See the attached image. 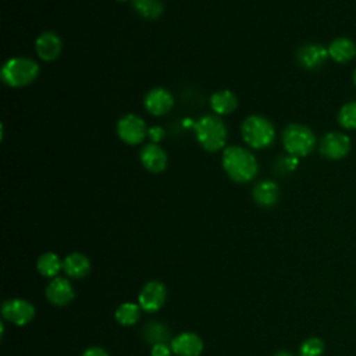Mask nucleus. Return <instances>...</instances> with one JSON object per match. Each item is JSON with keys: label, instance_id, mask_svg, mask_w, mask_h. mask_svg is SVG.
<instances>
[{"label": "nucleus", "instance_id": "f257e3e1", "mask_svg": "<svg viewBox=\"0 0 356 356\" xmlns=\"http://www.w3.org/2000/svg\"><path fill=\"white\" fill-rule=\"evenodd\" d=\"M221 164L227 175L238 184L252 181L259 171L254 154L242 146H228L224 149Z\"/></svg>", "mask_w": 356, "mask_h": 356}, {"label": "nucleus", "instance_id": "f03ea898", "mask_svg": "<svg viewBox=\"0 0 356 356\" xmlns=\"http://www.w3.org/2000/svg\"><path fill=\"white\" fill-rule=\"evenodd\" d=\"M192 129L199 145L207 152H218L227 143L228 129L220 115H203L193 122Z\"/></svg>", "mask_w": 356, "mask_h": 356}, {"label": "nucleus", "instance_id": "7ed1b4c3", "mask_svg": "<svg viewBox=\"0 0 356 356\" xmlns=\"http://www.w3.org/2000/svg\"><path fill=\"white\" fill-rule=\"evenodd\" d=\"M39 64L29 57L17 56L8 58L1 67V81L11 88H22L32 83L39 75Z\"/></svg>", "mask_w": 356, "mask_h": 356}, {"label": "nucleus", "instance_id": "20e7f679", "mask_svg": "<svg viewBox=\"0 0 356 356\" xmlns=\"http://www.w3.org/2000/svg\"><path fill=\"white\" fill-rule=\"evenodd\" d=\"M241 134L245 143L252 149H266L275 139V128L270 120L263 115H249L241 125Z\"/></svg>", "mask_w": 356, "mask_h": 356}, {"label": "nucleus", "instance_id": "39448f33", "mask_svg": "<svg viewBox=\"0 0 356 356\" xmlns=\"http://www.w3.org/2000/svg\"><path fill=\"white\" fill-rule=\"evenodd\" d=\"M284 149L296 157H303L312 153L316 146V136L313 131L303 124H289L282 131Z\"/></svg>", "mask_w": 356, "mask_h": 356}, {"label": "nucleus", "instance_id": "423d86ee", "mask_svg": "<svg viewBox=\"0 0 356 356\" xmlns=\"http://www.w3.org/2000/svg\"><path fill=\"white\" fill-rule=\"evenodd\" d=\"M117 135L127 145H139L147 136L146 122L136 114H125L117 122Z\"/></svg>", "mask_w": 356, "mask_h": 356}, {"label": "nucleus", "instance_id": "0eeeda50", "mask_svg": "<svg viewBox=\"0 0 356 356\" xmlns=\"http://www.w3.org/2000/svg\"><path fill=\"white\" fill-rule=\"evenodd\" d=\"M350 146L352 143L346 134L332 131L321 138L318 150L324 157L330 160H339L349 153Z\"/></svg>", "mask_w": 356, "mask_h": 356}, {"label": "nucleus", "instance_id": "6e6552de", "mask_svg": "<svg viewBox=\"0 0 356 356\" xmlns=\"http://www.w3.org/2000/svg\"><path fill=\"white\" fill-rule=\"evenodd\" d=\"M1 316L15 325H25L33 318L35 307L25 299H7L1 305Z\"/></svg>", "mask_w": 356, "mask_h": 356}, {"label": "nucleus", "instance_id": "1a4fd4ad", "mask_svg": "<svg viewBox=\"0 0 356 356\" xmlns=\"http://www.w3.org/2000/svg\"><path fill=\"white\" fill-rule=\"evenodd\" d=\"M167 291L164 284L159 281H150L145 284L139 292V306L142 310L153 313L157 312L165 302Z\"/></svg>", "mask_w": 356, "mask_h": 356}, {"label": "nucleus", "instance_id": "9d476101", "mask_svg": "<svg viewBox=\"0 0 356 356\" xmlns=\"http://www.w3.org/2000/svg\"><path fill=\"white\" fill-rule=\"evenodd\" d=\"M328 57V47L320 43H306L300 46L296 51L298 64L306 70L320 68Z\"/></svg>", "mask_w": 356, "mask_h": 356}, {"label": "nucleus", "instance_id": "9b49d317", "mask_svg": "<svg viewBox=\"0 0 356 356\" xmlns=\"http://www.w3.org/2000/svg\"><path fill=\"white\" fill-rule=\"evenodd\" d=\"M139 160L145 170L152 174H160L167 168L168 156L159 143H146L139 152Z\"/></svg>", "mask_w": 356, "mask_h": 356}, {"label": "nucleus", "instance_id": "f8f14e48", "mask_svg": "<svg viewBox=\"0 0 356 356\" xmlns=\"http://www.w3.org/2000/svg\"><path fill=\"white\" fill-rule=\"evenodd\" d=\"M143 104L149 114L160 117L172 108L174 97L171 92L164 88H153L145 95Z\"/></svg>", "mask_w": 356, "mask_h": 356}, {"label": "nucleus", "instance_id": "ddd939ff", "mask_svg": "<svg viewBox=\"0 0 356 356\" xmlns=\"http://www.w3.org/2000/svg\"><path fill=\"white\" fill-rule=\"evenodd\" d=\"M35 50L40 60L50 63L58 58L63 50L61 38L53 31L42 32L35 40Z\"/></svg>", "mask_w": 356, "mask_h": 356}, {"label": "nucleus", "instance_id": "4468645a", "mask_svg": "<svg viewBox=\"0 0 356 356\" xmlns=\"http://www.w3.org/2000/svg\"><path fill=\"white\" fill-rule=\"evenodd\" d=\"M74 288L67 278H53L46 286V298L54 306H65L74 299Z\"/></svg>", "mask_w": 356, "mask_h": 356}, {"label": "nucleus", "instance_id": "2eb2a0df", "mask_svg": "<svg viewBox=\"0 0 356 356\" xmlns=\"http://www.w3.org/2000/svg\"><path fill=\"white\" fill-rule=\"evenodd\" d=\"M171 349L178 356H199L203 350V341L195 332H182L171 341Z\"/></svg>", "mask_w": 356, "mask_h": 356}, {"label": "nucleus", "instance_id": "dca6fc26", "mask_svg": "<svg viewBox=\"0 0 356 356\" xmlns=\"http://www.w3.org/2000/svg\"><path fill=\"white\" fill-rule=\"evenodd\" d=\"M252 197L261 207H273L280 199V188L274 181H260L253 186Z\"/></svg>", "mask_w": 356, "mask_h": 356}, {"label": "nucleus", "instance_id": "f3484780", "mask_svg": "<svg viewBox=\"0 0 356 356\" xmlns=\"http://www.w3.org/2000/svg\"><path fill=\"white\" fill-rule=\"evenodd\" d=\"M328 54L337 63H348L356 56V44L349 38H335L328 46Z\"/></svg>", "mask_w": 356, "mask_h": 356}, {"label": "nucleus", "instance_id": "a211bd4d", "mask_svg": "<svg viewBox=\"0 0 356 356\" xmlns=\"http://www.w3.org/2000/svg\"><path fill=\"white\" fill-rule=\"evenodd\" d=\"M63 270L71 278H83L90 271V261L82 253H71L63 261Z\"/></svg>", "mask_w": 356, "mask_h": 356}, {"label": "nucleus", "instance_id": "6ab92c4d", "mask_svg": "<svg viewBox=\"0 0 356 356\" xmlns=\"http://www.w3.org/2000/svg\"><path fill=\"white\" fill-rule=\"evenodd\" d=\"M236 106H238V99L228 89L217 90L210 97V107L216 113V115L229 114L236 108Z\"/></svg>", "mask_w": 356, "mask_h": 356}, {"label": "nucleus", "instance_id": "aec40b11", "mask_svg": "<svg viewBox=\"0 0 356 356\" xmlns=\"http://www.w3.org/2000/svg\"><path fill=\"white\" fill-rule=\"evenodd\" d=\"M142 337L150 345L167 343V341L170 339V330L167 325L159 321H149L142 328Z\"/></svg>", "mask_w": 356, "mask_h": 356}, {"label": "nucleus", "instance_id": "412c9836", "mask_svg": "<svg viewBox=\"0 0 356 356\" xmlns=\"http://www.w3.org/2000/svg\"><path fill=\"white\" fill-rule=\"evenodd\" d=\"M131 6L145 19H156L164 11L161 0H131Z\"/></svg>", "mask_w": 356, "mask_h": 356}, {"label": "nucleus", "instance_id": "4be33fe9", "mask_svg": "<svg viewBox=\"0 0 356 356\" xmlns=\"http://www.w3.org/2000/svg\"><path fill=\"white\" fill-rule=\"evenodd\" d=\"M36 268L40 275L53 278L57 275V273L63 268V263L60 261L58 256L53 252L42 253L36 261Z\"/></svg>", "mask_w": 356, "mask_h": 356}, {"label": "nucleus", "instance_id": "5701e85b", "mask_svg": "<svg viewBox=\"0 0 356 356\" xmlns=\"http://www.w3.org/2000/svg\"><path fill=\"white\" fill-rule=\"evenodd\" d=\"M139 317H140V306L131 302L120 305L115 310V320L125 327L135 324L139 320Z\"/></svg>", "mask_w": 356, "mask_h": 356}, {"label": "nucleus", "instance_id": "b1692460", "mask_svg": "<svg viewBox=\"0 0 356 356\" xmlns=\"http://www.w3.org/2000/svg\"><path fill=\"white\" fill-rule=\"evenodd\" d=\"M338 124L345 129H356V100L345 103L338 111Z\"/></svg>", "mask_w": 356, "mask_h": 356}, {"label": "nucleus", "instance_id": "393cba45", "mask_svg": "<svg viewBox=\"0 0 356 356\" xmlns=\"http://www.w3.org/2000/svg\"><path fill=\"white\" fill-rule=\"evenodd\" d=\"M324 352V342L320 338H309L299 348V356H321Z\"/></svg>", "mask_w": 356, "mask_h": 356}, {"label": "nucleus", "instance_id": "a878e982", "mask_svg": "<svg viewBox=\"0 0 356 356\" xmlns=\"http://www.w3.org/2000/svg\"><path fill=\"white\" fill-rule=\"evenodd\" d=\"M299 161H298V157L296 156H285V157H281L280 161H278V165L282 168V171L285 172H291L293 171L296 167H298Z\"/></svg>", "mask_w": 356, "mask_h": 356}, {"label": "nucleus", "instance_id": "bb28decb", "mask_svg": "<svg viewBox=\"0 0 356 356\" xmlns=\"http://www.w3.org/2000/svg\"><path fill=\"white\" fill-rule=\"evenodd\" d=\"M147 136H149V139H150L153 143H159V142H161V140L164 139L165 131H164L163 127L154 125V127L147 128Z\"/></svg>", "mask_w": 356, "mask_h": 356}, {"label": "nucleus", "instance_id": "cd10ccee", "mask_svg": "<svg viewBox=\"0 0 356 356\" xmlns=\"http://www.w3.org/2000/svg\"><path fill=\"white\" fill-rule=\"evenodd\" d=\"M172 349L167 346V343H157L152 346V356H171Z\"/></svg>", "mask_w": 356, "mask_h": 356}, {"label": "nucleus", "instance_id": "c85d7f7f", "mask_svg": "<svg viewBox=\"0 0 356 356\" xmlns=\"http://www.w3.org/2000/svg\"><path fill=\"white\" fill-rule=\"evenodd\" d=\"M82 356H108V353L103 349V348H99V346H92V348H88Z\"/></svg>", "mask_w": 356, "mask_h": 356}, {"label": "nucleus", "instance_id": "c756f323", "mask_svg": "<svg viewBox=\"0 0 356 356\" xmlns=\"http://www.w3.org/2000/svg\"><path fill=\"white\" fill-rule=\"evenodd\" d=\"M274 356H295V355H292V353H289V352H285V350H282V352H278V353H275Z\"/></svg>", "mask_w": 356, "mask_h": 356}, {"label": "nucleus", "instance_id": "7c9ffc66", "mask_svg": "<svg viewBox=\"0 0 356 356\" xmlns=\"http://www.w3.org/2000/svg\"><path fill=\"white\" fill-rule=\"evenodd\" d=\"M353 83L356 85V70H355V72H353Z\"/></svg>", "mask_w": 356, "mask_h": 356}, {"label": "nucleus", "instance_id": "2f4dec72", "mask_svg": "<svg viewBox=\"0 0 356 356\" xmlns=\"http://www.w3.org/2000/svg\"><path fill=\"white\" fill-rule=\"evenodd\" d=\"M117 1H128V0H117Z\"/></svg>", "mask_w": 356, "mask_h": 356}]
</instances>
